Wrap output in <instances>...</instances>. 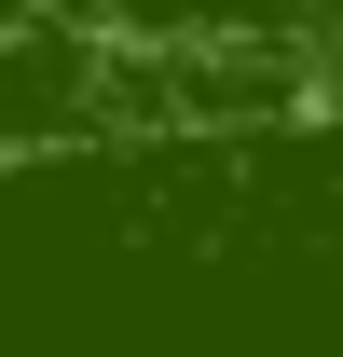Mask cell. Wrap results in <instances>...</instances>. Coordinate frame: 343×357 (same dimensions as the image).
I'll list each match as a JSON object with an SVG mask.
<instances>
[{
    "label": "cell",
    "instance_id": "cell-1",
    "mask_svg": "<svg viewBox=\"0 0 343 357\" xmlns=\"http://www.w3.org/2000/svg\"><path fill=\"white\" fill-rule=\"evenodd\" d=\"M83 14L151 55H261V69L343 55V0H83Z\"/></svg>",
    "mask_w": 343,
    "mask_h": 357
}]
</instances>
